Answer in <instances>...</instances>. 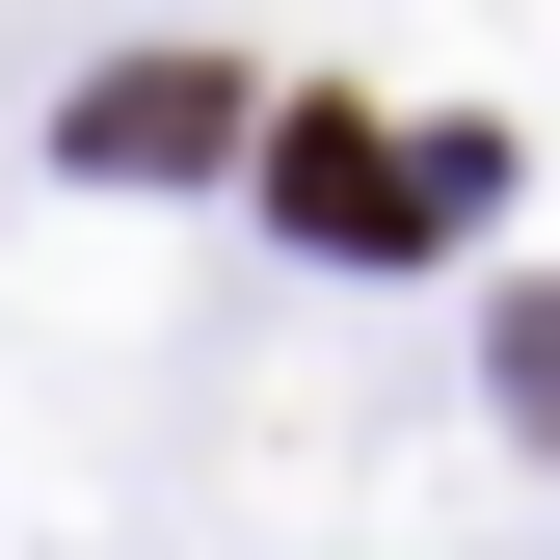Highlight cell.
I'll list each match as a JSON object with an SVG mask.
<instances>
[{
  "instance_id": "cell-1",
  "label": "cell",
  "mask_w": 560,
  "mask_h": 560,
  "mask_svg": "<svg viewBox=\"0 0 560 560\" xmlns=\"http://www.w3.org/2000/svg\"><path fill=\"white\" fill-rule=\"evenodd\" d=\"M241 187H267V241H320V267H428L480 187H508V133H400V107H267L241 133Z\"/></svg>"
},
{
  "instance_id": "cell-2",
  "label": "cell",
  "mask_w": 560,
  "mask_h": 560,
  "mask_svg": "<svg viewBox=\"0 0 560 560\" xmlns=\"http://www.w3.org/2000/svg\"><path fill=\"white\" fill-rule=\"evenodd\" d=\"M241 133H267V81H241V54H107V81L54 107V161H81V187H214Z\"/></svg>"
},
{
  "instance_id": "cell-3",
  "label": "cell",
  "mask_w": 560,
  "mask_h": 560,
  "mask_svg": "<svg viewBox=\"0 0 560 560\" xmlns=\"http://www.w3.org/2000/svg\"><path fill=\"white\" fill-rule=\"evenodd\" d=\"M480 374H508V428L560 454V267H534V294H508V347H480Z\"/></svg>"
}]
</instances>
